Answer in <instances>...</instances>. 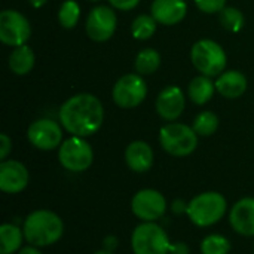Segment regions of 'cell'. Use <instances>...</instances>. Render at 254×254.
I'll return each instance as SVG.
<instances>
[{
    "instance_id": "1",
    "label": "cell",
    "mask_w": 254,
    "mask_h": 254,
    "mask_svg": "<svg viewBox=\"0 0 254 254\" xmlns=\"http://www.w3.org/2000/svg\"><path fill=\"white\" fill-rule=\"evenodd\" d=\"M58 115L60 122L67 132L85 138L95 134L101 128L104 109L95 95L83 92L64 101Z\"/></svg>"
},
{
    "instance_id": "2",
    "label": "cell",
    "mask_w": 254,
    "mask_h": 254,
    "mask_svg": "<svg viewBox=\"0 0 254 254\" xmlns=\"http://www.w3.org/2000/svg\"><path fill=\"white\" fill-rule=\"evenodd\" d=\"M22 232L30 246L49 247L61 240L64 223L61 217L51 210H36L25 217Z\"/></svg>"
},
{
    "instance_id": "3",
    "label": "cell",
    "mask_w": 254,
    "mask_h": 254,
    "mask_svg": "<svg viewBox=\"0 0 254 254\" xmlns=\"http://www.w3.org/2000/svg\"><path fill=\"white\" fill-rule=\"evenodd\" d=\"M228 208L226 198L219 192H204L188 204V217L198 228H210L219 223Z\"/></svg>"
},
{
    "instance_id": "4",
    "label": "cell",
    "mask_w": 254,
    "mask_h": 254,
    "mask_svg": "<svg viewBox=\"0 0 254 254\" xmlns=\"http://www.w3.org/2000/svg\"><path fill=\"white\" fill-rule=\"evenodd\" d=\"M190 60L195 68L208 77H219L226 68L225 49L211 39H202L192 46Z\"/></svg>"
},
{
    "instance_id": "5",
    "label": "cell",
    "mask_w": 254,
    "mask_h": 254,
    "mask_svg": "<svg viewBox=\"0 0 254 254\" xmlns=\"http://www.w3.org/2000/svg\"><path fill=\"white\" fill-rule=\"evenodd\" d=\"M159 143L171 156L183 158L195 152L198 146V134L185 124H167L159 131Z\"/></svg>"
},
{
    "instance_id": "6",
    "label": "cell",
    "mask_w": 254,
    "mask_h": 254,
    "mask_svg": "<svg viewBox=\"0 0 254 254\" xmlns=\"http://www.w3.org/2000/svg\"><path fill=\"white\" fill-rule=\"evenodd\" d=\"M170 247L168 235L155 222L140 223L131 235L134 254H168Z\"/></svg>"
},
{
    "instance_id": "7",
    "label": "cell",
    "mask_w": 254,
    "mask_h": 254,
    "mask_svg": "<svg viewBox=\"0 0 254 254\" xmlns=\"http://www.w3.org/2000/svg\"><path fill=\"white\" fill-rule=\"evenodd\" d=\"M60 164L71 173L86 171L94 161V150L83 137H70L61 143L58 150Z\"/></svg>"
},
{
    "instance_id": "8",
    "label": "cell",
    "mask_w": 254,
    "mask_h": 254,
    "mask_svg": "<svg viewBox=\"0 0 254 254\" xmlns=\"http://www.w3.org/2000/svg\"><path fill=\"white\" fill-rule=\"evenodd\" d=\"M31 36L28 19L18 10L6 9L0 13V40L12 48L25 45Z\"/></svg>"
},
{
    "instance_id": "9",
    "label": "cell",
    "mask_w": 254,
    "mask_h": 254,
    "mask_svg": "<svg viewBox=\"0 0 254 254\" xmlns=\"http://www.w3.org/2000/svg\"><path fill=\"white\" fill-rule=\"evenodd\" d=\"M113 101L122 109H134L143 103L147 95L146 82L140 74H125L113 86Z\"/></svg>"
},
{
    "instance_id": "10",
    "label": "cell",
    "mask_w": 254,
    "mask_h": 254,
    "mask_svg": "<svg viewBox=\"0 0 254 254\" xmlns=\"http://www.w3.org/2000/svg\"><path fill=\"white\" fill-rule=\"evenodd\" d=\"M131 211L143 222H156L167 211V199L159 190L143 189L132 196Z\"/></svg>"
},
{
    "instance_id": "11",
    "label": "cell",
    "mask_w": 254,
    "mask_h": 254,
    "mask_svg": "<svg viewBox=\"0 0 254 254\" xmlns=\"http://www.w3.org/2000/svg\"><path fill=\"white\" fill-rule=\"evenodd\" d=\"M27 137L33 147L39 150H54L61 146L63 129L58 122L43 118L28 127Z\"/></svg>"
},
{
    "instance_id": "12",
    "label": "cell",
    "mask_w": 254,
    "mask_h": 254,
    "mask_svg": "<svg viewBox=\"0 0 254 254\" xmlns=\"http://www.w3.org/2000/svg\"><path fill=\"white\" fill-rule=\"evenodd\" d=\"M118 25V16L109 6H95L86 18V34L94 42L109 40Z\"/></svg>"
},
{
    "instance_id": "13",
    "label": "cell",
    "mask_w": 254,
    "mask_h": 254,
    "mask_svg": "<svg viewBox=\"0 0 254 254\" xmlns=\"http://www.w3.org/2000/svg\"><path fill=\"white\" fill-rule=\"evenodd\" d=\"M28 170L19 161H1L0 164V190L4 193H19L28 185Z\"/></svg>"
},
{
    "instance_id": "14",
    "label": "cell",
    "mask_w": 254,
    "mask_h": 254,
    "mask_svg": "<svg viewBox=\"0 0 254 254\" xmlns=\"http://www.w3.org/2000/svg\"><path fill=\"white\" fill-rule=\"evenodd\" d=\"M232 229L243 237H254V198L246 196L234 204L229 213Z\"/></svg>"
},
{
    "instance_id": "15",
    "label": "cell",
    "mask_w": 254,
    "mask_h": 254,
    "mask_svg": "<svg viewBox=\"0 0 254 254\" xmlns=\"http://www.w3.org/2000/svg\"><path fill=\"white\" fill-rule=\"evenodd\" d=\"M185 103L186 101H185L183 91L179 86L173 85L159 92L156 98V112L162 119L173 122L183 113Z\"/></svg>"
},
{
    "instance_id": "16",
    "label": "cell",
    "mask_w": 254,
    "mask_h": 254,
    "mask_svg": "<svg viewBox=\"0 0 254 254\" xmlns=\"http://www.w3.org/2000/svg\"><path fill=\"white\" fill-rule=\"evenodd\" d=\"M152 16L164 25L179 24L188 12L185 0H155L150 6Z\"/></svg>"
},
{
    "instance_id": "17",
    "label": "cell",
    "mask_w": 254,
    "mask_h": 254,
    "mask_svg": "<svg viewBox=\"0 0 254 254\" xmlns=\"http://www.w3.org/2000/svg\"><path fill=\"white\" fill-rule=\"evenodd\" d=\"M155 155L152 147L146 141H132L125 150V162L134 173H147L153 167Z\"/></svg>"
},
{
    "instance_id": "18",
    "label": "cell",
    "mask_w": 254,
    "mask_h": 254,
    "mask_svg": "<svg viewBox=\"0 0 254 254\" xmlns=\"http://www.w3.org/2000/svg\"><path fill=\"white\" fill-rule=\"evenodd\" d=\"M247 89V77L237 70L223 71L216 80V91L225 98H238Z\"/></svg>"
},
{
    "instance_id": "19",
    "label": "cell",
    "mask_w": 254,
    "mask_h": 254,
    "mask_svg": "<svg viewBox=\"0 0 254 254\" xmlns=\"http://www.w3.org/2000/svg\"><path fill=\"white\" fill-rule=\"evenodd\" d=\"M7 63H9V68L12 73L18 74V76H24L33 70L34 63H36V55L30 46L21 45V46H16L10 52Z\"/></svg>"
},
{
    "instance_id": "20",
    "label": "cell",
    "mask_w": 254,
    "mask_h": 254,
    "mask_svg": "<svg viewBox=\"0 0 254 254\" xmlns=\"http://www.w3.org/2000/svg\"><path fill=\"white\" fill-rule=\"evenodd\" d=\"M214 91H216V82H213L211 77L204 76V74L193 77L188 88L189 98L198 106L208 103L213 98Z\"/></svg>"
},
{
    "instance_id": "21",
    "label": "cell",
    "mask_w": 254,
    "mask_h": 254,
    "mask_svg": "<svg viewBox=\"0 0 254 254\" xmlns=\"http://www.w3.org/2000/svg\"><path fill=\"white\" fill-rule=\"evenodd\" d=\"M24 238L22 229L16 225L4 223L0 226V254H13L21 250Z\"/></svg>"
},
{
    "instance_id": "22",
    "label": "cell",
    "mask_w": 254,
    "mask_h": 254,
    "mask_svg": "<svg viewBox=\"0 0 254 254\" xmlns=\"http://www.w3.org/2000/svg\"><path fill=\"white\" fill-rule=\"evenodd\" d=\"M161 65V55L158 51L147 48L138 52L135 58V70L138 74H152Z\"/></svg>"
},
{
    "instance_id": "23",
    "label": "cell",
    "mask_w": 254,
    "mask_h": 254,
    "mask_svg": "<svg viewBox=\"0 0 254 254\" xmlns=\"http://www.w3.org/2000/svg\"><path fill=\"white\" fill-rule=\"evenodd\" d=\"M193 131L199 135V137H210L213 135L217 128H219V118L216 113L207 110V112H202L199 113L195 121H193V125H192Z\"/></svg>"
},
{
    "instance_id": "24",
    "label": "cell",
    "mask_w": 254,
    "mask_h": 254,
    "mask_svg": "<svg viewBox=\"0 0 254 254\" xmlns=\"http://www.w3.org/2000/svg\"><path fill=\"white\" fill-rule=\"evenodd\" d=\"M156 22L152 15H138L131 24V33L137 40H147L155 34Z\"/></svg>"
},
{
    "instance_id": "25",
    "label": "cell",
    "mask_w": 254,
    "mask_h": 254,
    "mask_svg": "<svg viewBox=\"0 0 254 254\" xmlns=\"http://www.w3.org/2000/svg\"><path fill=\"white\" fill-rule=\"evenodd\" d=\"M80 18V6L74 0H64L58 10L60 25L64 28H74Z\"/></svg>"
},
{
    "instance_id": "26",
    "label": "cell",
    "mask_w": 254,
    "mask_h": 254,
    "mask_svg": "<svg viewBox=\"0 0 254 254\" xmlns=\"http://www.w3.org/2000/svg\"><path fill=\"white\" fill-rule=\"evenodd\" d=\"M220 24L231 33H238L244 27V15L240 9L228 6L220 12Z\"/></svg>"
},
{
    "instance_id": "27",
    "label": "cell",
    "mask_w": 254,
    "mask_h": 254,
    "mask_svg": "<svg viewBox=\"0 0 254 254\" xmlns=\"http://www.w3.org/2000/svg\"><path fill=\"white\" fill-rule=\"evenodd\" d=\"M231 243L228 238L222 235H208L201 243V253L202 254H229Z\"/></svg>"
},
{
    "instance_id": "28",
    "label": "cell",
    "mask_w": 254,
    "mask_h": 254,
    "mask_svg": "<svg viewBox=\"0 0 254 254\" xmlns=\"http://www.w3.org/2000/svg\"><path fill=\"white\" fill-rule=\"evenodd\" d=\"M195 4L204 13H216L226 7V0H195Z\"/></svg>"
},
{
    "instance_id": "29",
    "label": "cell",
    "mask_w": 254,
    "mask_h": 254,
    "mask_svg": "<svg viewBox=\"0 0 254 254\" xmlns=\"http://www.w3.org/2000/svg\"><path fill=\"white\" fill-rule=\"evenodd\" d=\"M10 150H12V140L6 134H1L0 135V159L6 161Z\"/></svg>"
},
{
    "instance_id": "30",
    "label": "cell",
    "mask_w": 254,
    "mask_h": 254,
    "mask_svg": "<svg viewBox=\"0 0 254 254\" xmlns=\"http://www.w3.org/2000/svg\"><path fill=\"white\" fill-rule=\"evenodd\" d=\"M109 3L119 10H131L140 3V0H109Z\"/></svg>"
},
{
    "instance_id": "31",
    "label": "cell",
    "mask_w": 254,
    "mask_h": 254,
    "mask_svg": "<svg viewBox=\"0 0 254 254\" xmlns=\"http://www.w3.org/2000/svg\"><path fill=\"white\" fill-rule=\"evenodd\" d=\"M168 254H190V249L186 243H176L171 244Z\"/></svg>"
},
{
    "instance_id": "32",
    "label": "cell",
    "mask_w": 254,
    "mask_h": 254,
    "mask_svg": "<svg viewBox=\"0 0 254 254\" xmlns=\"http://www.w3.org/2000/svg\"><path fill=\"white\" fill-rule=\"evenodd\" d=\"M103 244H104V250L115 253V250L118 249V244H119V241H118V238H116V237H113V235H109V237H106V238H104Z\"/></svg>"
},
{
    "instance_id": "33",
    "label": "cell",
    "mask_w": 254,
    "mask_h": 254,
    "mask_svg": "<svg viewBox=\"0 0 254 254\" xmlns=\"http://www.w3.org/2000/svg\"><path fill=\"white\" fill-rule=\"evenodd\" d=\"M173 211H174L176 214L186 213V211H188V204H185L182 199H180V201H174V202H173Z\"/></svg>"
},
{
    "instance_id": "34",
    "label": "cell",
    "mask_w": 254,
    "mask_h": 254,
    "mask_svg": "<svg viewBox=\"0 0 254 254\" xmlns=\"http://www.w3.org/2000/svg\"><path fill=\"white\" fill-rule=\"evenodd\" d=\"M18 254H42V252L39 250V247H34V246H27V247H22Z\"/></svg>"
},
{
    "instance_id": "35",
    "label": "cell",
    "mask_w": 254,
    "mask_h": 254,
    "mask_svg": "<svg viewBox=\"0 0 254 254\" xmlns=\"http://www.w3.org/2000/svg\"><path fill=\"white\" fill-rule=\"evenodd\" d=\"M28 3L33 6V7H42L48 3V0H28Z\"/></svg>"
},
{
    "instance_id": "36",
    "label": "cell",
    "mask_w": 254,
    "mask_h": 254,
    "mask_svg": "<svg viewBox=\"0 0 254 254\" xmlns=\"http://www.w3.org/2000/svg\"><path fill=\"white\" fill-rule=\"evenodd\" d=\"M94 254H115V253H112V252H107V250H100V252H97V253H94Z\"/></svg>"
},
{
    "instance_id": "37",
    "label": "cell",
    "mask_w": 254,
    "mask_h": 254,
    "mask_svg": "<svg viewBox=\"0 0 254 254\" xmlns=\"http://www.w3.org/2000/svg\"><path fill=\"white\" fill-rule=\"evenodd\" d=\"M89 1H100V0H89Z\"/></svg>"
}]
</instances>
